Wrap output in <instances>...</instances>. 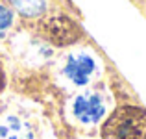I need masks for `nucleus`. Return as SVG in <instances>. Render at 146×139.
I'll use <instances>...</instances> for the list:
<instances>
[{
	"label": "nucleus",
	"mask_w": 146,
	"mask_h": 139,
	"mask_svg": "<svg viewBox=\"0 0 146 139\" xmlns=\"http://www.w3.org/2000/svg\"><path fill=\"white\" fill-rule=\"evenodd\" d=\"M4 84H6V78H4V71L0 69V91L4 89Z\"/></svg>",
	"instance_id": "obj_8"
},
{
	"label": "nucleus",
	"mask_w": 146,
	"mask_h": 139,
	"mask_svg": "<svg viewBox=\"0 0 146 139\" xmlns=\"http://www.w3.org/2000/svg\"><path fill=\"white\" fill-rule=\"evenodd\" d=\"M9 2L26 17H37L46 7V0H9Z\"/></svg>",
	"instance_id": "obj_6"
},
{
	"label": "nucleus",
	"mask_w": 146,
	"mask_h": 139,
	"mask_svg": "<svg viewBox=\"0 0 146 139\" xmlns=\"http://www.w3.org/2000/svg\"><path fill=\"white\" fill-rule=\"evenodd\" d=\"M39 32L46 41L57 46L72 45L82 37V30L74 21L68 17H50L46 21L39 22Z\"/></svg>",
	"instance_id": "obj_2"
},
{
	"label": "nucleus",
	"mask_w": 146,
	"mask_h": 139,
	"mask_svg": "<svg viewBox=\"0 0 146 139\" xmlns=\"http://www.w3.org/2000/svg\"><path fill=\"white\" fill-rule=\"evenodd\" d=\"M11 24H13V13L6 6H0V33L6 32Z\"/></svg>",
	"instance_id": "obj_7"
},
{
	"label": "nucleus",
	"mask_w": 146,
	"mask_h": 139,
	"mask_svg": "<svg viewBox=\"0 0 146 139\" xmlns=\"http://www.w3.org/2000/svg\"><path fill=\"white\" fill-rule=\"evenodd\" d=\"M0 139H33L30 124L19 115H0Z\"/></svg>",
	"instance_id": "obj_5"
},
{
	"label": "nucleus",
	"mask_w": 146,
	"mask_h": 139,
	"mask_svg": "<svg viewBox=\"0 0 146 139\" xmlns=\"http://www.w3.org/2000/svg\"><path fill=\"white\" fill-rule=\"evenodd\" d=\"M72 111H74L76 119L85 124H93L98 122L106 113V106L100 95L94 93H85V95L76 96L74 104H72Z\"/></svg>",
	"instance_id": "obj_3"
},
{
	"label": "nucleus",
	"mask_w": 146,
	"mask_h": 139,
	"mask_svg": "<svg viewBox=\"0 0 146 139\" xmlns=\"http://www.w3.org/2000/svg\"><path fill=\"white\" fill-rule=\"evenodd\" d=\"M104 139H146V111L122 106L104 124Z\"/></svg>",
	"instance_id": "obj_1"
},
{
	"label": "nucleus",
	"mask_w": 146,
	"mask_h": 139,
	"mask_svg": "<svg viewBox=\"0 0 146 139\" xmlns=\"http://www.w3.org/2000/svg\"><path fill=\"white\" fill-rule=\"evenodd\" d=\"M94 69H96V65H94V59L91 56H87V54H72V56H68L67 63H65V74L72 84L85 86L91 80Z\"/></svg>",
	"instance_id": "obj_4"
}]
</instances>
